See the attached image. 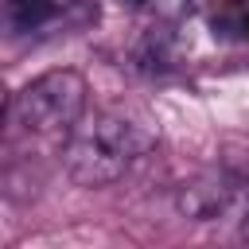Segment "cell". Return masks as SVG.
Here are the masks:
<instances>
[{
	"mask_svg": "<svg viewBox=\"0 0 249 249\" xmlns=\"http://www.w3.org/2000/svg\"><path fill=\"white\" fill-rule=\"evenodd\" d=\"M66 8H70V0H8V23H12V31L27 35V31L54 23Z\"/></svg>",
	"mask_w": 249,
	"mask_h": 249,
	"instance_id": "3",
	"label": "cell"
},
{
	"mask_svg": "<svg viewBox=\"0 0 249 249\" xmlns=\"http://www.w3.org/2000/svg\"><path fill=\"white\" fill-rule=\"evenodd\" d=\"M245 237H249V214H245Z\"/></svg>",
	"mask_w": 249,
	"mask_h": 249,
	"instance_id": "7",
	"label": "cell"
},
{
	"mask_svg": "<svg viewBox=\"0 0 249 249\" xmlns=\"http://www.w3.org/2000/svg\"><path fill=\"white\" fill-rule=\"evenodd\" d=\"M152 144H156V132L144 121L117 113V109H105L66 136L62 163L78 187H105V183L121 179L124 167L136 156H144Z\"/></svg>",
	"mask_w": 249,
	"mask_h": 249,
	"instance_id": "1",
	"label": "cell"
},
{
	"mask_svg": "<svg viewBox=\"0 0 249 249\" xmlns=\"http://www.w3.org/2000/svg\"><path fill=\"white\" fill-rule=\"evenodd\" d=\"M210 27L218 39L249 43V0H222L210 12Z\"/></svg>",
	"mask_w": 249,
	"mask_h": 249,
	"instance_id": "4",
	"label": "cell"
},
{
	"mask_svg": "<svg viewBox=\"0 0 249 249\" xmlns=\"http://www.w3.org/2000/svg\"><path fill=\"white\" fill-rule=\"evenodd\" d=\"M124 4H132V8H140V4H148V0H124Z\"/></svg>",
	"mask_w": 249,
	"mask_h": 249,
	"instance_id": "6",
	"label": "cell"
},
{
	"mask_svg": "<svg viewBox=\"0 0 249 249\" xmlns=\"http://www.w3.org/2000/svg\"><path fill=\"white\" fill-rule=\"evenodd\" d=\"M152 12L163 19V23H179L187 12H191V0H148Z\"/></svg>",
	"mask_w": 249,
	"mask_h": 249,
	"instance_id": "5",
	"label": "cell"
},
{
	"mask_svg": "<svg viewBox=\"0 0 249 249\" xmlns=\"http://www.w3.org/2000/svg\"><path fill=\"white\" fill-rule=\"evenodd\" d=\"M89 86L74 66H54L31 78L8 105L12 124L27 136H70L86 117Z\"/></svg>",
	"mask_w": 249,
	"mask_h": 249,
	"instance_id": "2",
	"label": "cell"
}]
</instances>
